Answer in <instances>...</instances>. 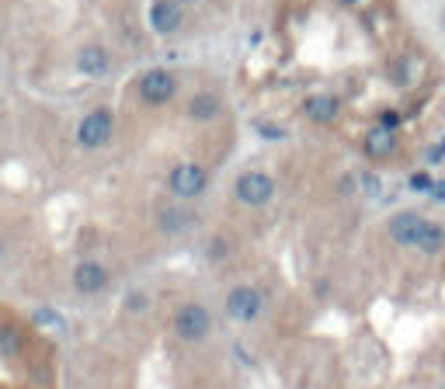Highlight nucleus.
Segmentation results:
<instances>
[{"label": "nucleus", "mask_w": 445, "mask_h": 389, "mask_svg": "<svg viewBox=\"0 0 445 389\" xmlns=\"http://www.w3.org/2000/svg\"><path fill=\"white\" fill-rule=\"evenodd\" d=\"M174 330H177V337L188 340V344L205 340L209 330H212V316H209V309H205L202 302H184V306L177 309V316H174Z\"/></svg>", "instance_id": "f257e3e1"}, {"label": "nucleus", "mask_w": 445, "mask_h": 389, "mask_svg": "<svg viewBox=\"0 0 445 389\" xmlns=\"http://www.w3.org/2000/svg\"><path fill=\"white\" fill-rule=\"evenodd\" d=\"M112 129H115L112 112H108V108H94L91 115H84V119H80V126H77V139H80V146L98 150V146H105V143L112 139Z\"/></svg>", "instance_id": "f03ea898"}, {"label": "nucleus", "mask_w": 445, "mask_h": 389, "mask_svg": "<svg viewBox=\"0 0 445 389\" xmlns=\"http://www.w3.org/2000/svg\"><path fill=\"white\" fill-rule=\"evenodd\" d=\"M261 309H265V295H261L258 288H251V285H237V288L227 295V313H230L237 323L258 320Z\"/></svg>", "instance_id": "7ed1b4c3"}, {"label": "nucleus", "mask_w": 445, "mask_h": 389, "mask_svg": "<svg viewBox=\"0 0 445 389\" xmlns=\"http://www.w3.org/2000/svg\"><path fill=\"white\" fill-rule=\"evenodd\" d=\"M209 184V174L198 167V164H177L171 171V191L177 198H198Z\"/></svg>", "instance_id": "20e7f679"}, {"label": "nucleus", "mask_w": 445, "mask_h": 389, "mask_svg": "<svg viewBox=\"0 0 445 389\" xmlns=\"http://www.w3.org/2000/svg\"><path fill=\"white\" fill-rule=\"evenodd\" d=\"M272 191H275V181L261 171H244L237 178V198L244 205H265L272 198Z\"/></svg>", "instance_id": "39448f33"}, {"label": "nucleus", "mask_w": 445, "mask_h": 389, "mask_svg": "<svg viewBox=\"0 0 445 389\" xmlns=\"http://www.w3.org/2000/svg\"><path fill=\"white\" fill-rule=\"evenodd\" d=\"M424 230H428V219H421L417 212H400V216L390 219V236L403 247H417Z\"/></svg>", "instance_id": "423d86ee"}, {"label": "nucleus", "mask_w": 445, "mask_h": 389, "mask_svg": "<svg viewBox=\"0 0 445 389\" xmlns=\"http://www.w3.org/2000/svg\"><path fill=\"white\" fill-rule=\"evenodd\" d=\"M174 87H177V80H174L167 70H150V74L139 80V94H143V101H150V105L171 101V98H174Z\"/></svg>", "instance_id": "0eeeda50"}, {"label": "nucleus", "mask_w": 445, "mask_h": 389, "mask_svg": "<svg viewBox=\"0 0 445 389\" xmlns=\"http://www.w3.org/2000/svg\"><path fill=\"white\" fill-rule=\"evenodd\" d=\"M73 285H77V292L94 295V292H101V288L108 285V271H105L98 261H80L77 271H73Z\"/></svg>", "instance_id": "6e6552de"}, {"label": "nucleus", "mask_w": 445, "mask_h": 389, "mask_svg": "<svg viewBox=\"0 0 445 389\" xmlns=\"http://www.w3.org/2000/svg\"><path fill=\"white\" fill-rule=\"evenodd\" d=\"M150 25L160 35L177 32V25H181V4H177V0H157V4L150 8Z\"/></svg>", "instance_id": "1a4fd4ad"}, {"label": "nucleus", "mask_w": 445, "mask_h": 389, "mask_svg": "<svg viewBox=\"0 0 445 389\" xmlns=\"http://www.w3.org/2000/svg\"><path fill=\"white\" fill-rule=\"evenodd\" d=\"M77 67H80V74H87V77H101V74L108 70V53H105L101 46H87V49H80Z\"/></svg>", "instance_id": "9d476101"}, {"label": "nucleus", "mask_w": 445, "mask_h": 389, "mask_svg": "<svg viewBox=\"0 0 445 389\" xmlns=\"http://www.w3.org/2000/svg\"><path fill=\"white\" fill-rule=\"evenodd\" d=\"M219 108H222V101H219L216 94H195V98L188 101V115H191V119H198V122L216 119V115H219Z\"/></svg>", "instance_id": "9b49d317"}, {"label": "nucleus", "mask_w": 445, "mask_h": 389, "mask_svg": "<svg viewBox=\"0 0 445 389\" xmlns=\"http://www.w3.org/2000/svg\"><path fill=\"white\" fill-rule=\"evenodd\" d=\"M393 146H396V136H393L390 129H372L369 139H365V150H369L372 157H390Z\"/></svg>", "instance_id": "f8f14e48"}, {"label": "nucleus", "mask_w": 445, "mask_h": 389, "mask_svg": "<svg viewBox=\"0 0 445 389\" xmlns=\"http://www.w3.org/2000/svg\"><path fill=\"white\" fill-rule=\"evenodd\" d=\"M306 115H310L313 122H334L338 101H334V98H310V101H306Z\"/></svg>", "instance_id": "ddd939ff"}, {"label": "nucleus", "mask_w": 445, "mask_h": 389, "mask_svg": "<svg viewBox=\"0 0 445 389\" xmlns=\"http://www.w3.org/2000/svg\"><path fill=\"white\" fill-rule=\"evenodd\" d=\"M21 354V334L11 327H0V358H18Z\"/></svg>", "instance_id": "4468645a"}, {"label": "nucleus", "mask_w": 445, "mask_h": 389, "mask_svg": "<svg viewBox=\"0 0 445 389\" xmlns=\"http://www.w3.org/2000/svg\"><path fill=\"white\" fill-rule=\"evenodd\" d=\"M417 247H421L424 254H438V250L445 247V230L428 223V230H424V236H421V243H417Z\"/></svg>", "instance_id": "2eb2a0df"}, {"label": "nucleus", "mask_w": 445, "mask_h": 389, "mask_svg": "<svg viewBox=\"0 0 445 389\" xmlns=\"http://www.w3.org/2000/svg\"><path fill=\"white\" fill-rule=\"evenodd\" d=\"M188 223H191V216L181 212V209H167V212L160 216V226H164L167 233H181V230H188Z\"/></svg>", "instance_id": "dca6fc26"}, {"label": "nucleus", "mask_w": 445, "mask_h": 389, "mask_svg": "<svg viewBox=\"0 0 445 389\" xmlns=\"http://www.w3.org/2000/svg\"><path fill=\"white\" fill-rule=\"evenodd\" d=\"M410 188H414V191H431V178H428V174H414V178H410Z\"/></svg>", "instance_id": "f3484780"}, {"label": "nucleus", "mask_w": 445, "mask_h": 389, "mask_svg": "<svg viewBox=\"0 0 445 389\" xmlns=\"http://www.w3.org/2000/svg\"><path fill=\"white\" fill-rule=\"evenodd\" d=\"M362 188H365V195H376V191H379V178H372V174H362Z\"/></svg>", "instance_id": "a211bd4d"}, {"label": "nucleus", "mask_w": 445, "mask_h": 389, "mask_svg": "<svg viewBox=\"0 0 445 389\" xmlns=\"http://www.w3.org/2000/svg\"><path fill=\"white\" fill-rule=\"evenodd\" d=\"M125 306H129V309H146V295H143V292H132V295L125 299Z\"/></svg>", "instance_id": "6ab92c4d"}, {"label": "nucleus", "mask_w": 445, "mask_h": 389, "mask_svg": "<svg viewBox=\"0 0 445 389\" xmlns=\"http://www.w3.org/2000/svg\"><path fill=\"white\" fill-rule=\"evenodd\" d=\"M261 136H265V139H282L286 132H282V129H275V126H261Z\"/></svg>", "instance_id": "aec40b11"}, {"label": "nucleus", "mask_w": 445, "mask_h": 389, "mask_svg": "<svg viewBox=\"0 0 445 389\" xmlns=\"http://www.w3.org/2000/svg\"><path fill=\"white\" fill-rule=\"evenodd\" d=\"M35 320H39V323H60V316H56V313H49V309H39V313H35Z\"/></svg>", "instance_id": "412c9836"}, {"label": "nucleus", "mask_w": 445, "mask_h": 389, "mask_svg": "<svg viewBox=\"0 0 445 389\" xmlns=\"http://www.w3.org/2000/svg\"><path fill=\"white\" fill-rule=\"evenodd\" d=\"M431 195H435L438 202H445V181H435V184H431Z\"/></svg>", "instance_id": "4be33fe9"}, {"label": "nucleus", "mask_w": 445, "mask_h": 389, "mask_svg": "<svg viewBox=\"0 0 445 389\" xmlns=\"http://www.w3.org/2000/svg\"><path fill=\"white\" fill-rule=\"evenodd\" d=\"M396 122H400V119H396V115H393V112H386V115H383V129H393V126H396Z\"/></svg>", "instance_id": "5701e85b"}, {"label": "nucleus", "mask_w": 445, "mask_h": 389, "mask_svg": "<svg viewBox=\"0 0 445 389\" xmlns=\"http://www.w3.org/2000/svg\"><path fill=\"white\" fill-rule=\"evenodd\" d=\"M442 153H445V139H442V143H438V146H435L428 157H431V160H442Z\"/></svg>", "instance_id": "b1692460"}, {"label": "nucleus", "mask_w": 445, "mask_h": 389, "mask_svg": "<svg viewBox=\"0 0 445 389\" xmlns=\"http://www.w3.org/2000/svg\"><path fill=\"white\" fill-rule=\"evenodd\" d=\"M4 254H8V243H4V240H0V261H4Z\"/></svg>", "instance_id": "393cba45"}, {"label": "nucleus", "mask_w": 445, "mask_h": 389, "mask_svg": "<svg viewBox=\"0 0 445 389\" xmlns=\"http://www.w3.org/2000/svg\"><path fill=\"white\" fill-rule=\"evenodd\" d=\"M341 4H358V0H341Z\"/></svg>", "instance_id": "a878e982"}]
</instances>
